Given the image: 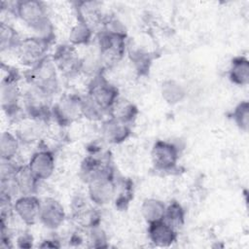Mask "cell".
Segmentation results:
<instances>
[{
	"label": "cell",
	"instance_id": "1",
	"mask_svg": "<svg viewBox=\"0 0 249 249\" xmlns=\"http://www.w3.org/2000/svg\"><path fill=\"white\" fill-rule=\"evenodd\" d=\"M57 72L58 70L52 56L47 55L40 62L29 68L25 74L26 81L29 86L53 97L59 89Z\"/></svg>",
	"mask_w": 249,
	"mask_h": 249
},
{
	"label": "cell",
	"instance_id": "2",
	"mask_svg": "<svg viewBox=\"0 0 249 249\" xmlns=\"http://www.w3.org/2000/svg\"><path fill=\"white\" fill-rule=\"evenodd\" d=\"M126 33L102 28L97 34V51L103 69L112 67L122 60L125 53Z\"/></svg>",
	"mask_w": 249,
	"mask_h": 249
},
{
	"label": "cell",
	"instance_id": "3",
	"mask_svg": "<svg viewBox=\"0 0 249 249\" xmlns=\"http://www.w3.org/2000/svg\"><path fill=\"white\" fill-rule=\"evenodd\" d=\"M15 15L29 26L35 35L41 34L53 25L45 4L37 0H21L16 2Z\"/></svg>",
	"mask_w": 249,
	"mask_h": 249
},
{
	"label": "cell",
	"instance_id": "4",
	"mask_svg": "<svg viewBox=\"0 0 249 249\" xmlns=\"http://www.w3.org/2000/svg\"><path fill=\"white\" fill-rule=\"evenodd\" d=\"M87 185L89 199L94 205L104 206L114 200L116 196L117 182L111 165Z\"/></svg>",
	"mask_w": 249,
	"mask_h": 249
},
{
	"label": "cell",
	"instance_id": "5",
	"mask_svg": "<svg viewBox=\"0 0 249 249\" xmlns=\"http://www.w3.org/2000/svg\"><path fill=\"white\" fill-rule=\"evenodd\" d=\"M83 96L76 93H64L53 104L52 120L56 124L65 127L73 124L83 117Z\"/></svg>",
	"mask_w": 249,
	"mask_h": 249
},
{
	"label": "cell",
	"instance_id": "6",
	"mask_svg": "<svg viewBox=\"0 0 249 249\" xmlns=\"http://www.w3.org/2000/svg\"><path fill=\"white\" fill-rule=\"evenodd\" d=\"M53 96L29 86L22 94V103L25 114L28 118L47 124L52 120Z\"/></svg>",
	"mask_w": 249,
	"mask_h": 249
},
{
	"label": "cell",
	"instance_id": "7",
	"mask_svg": "<svg viewBox=\"0 0 249 249\" xmlns=\"http://www.w3.org/2000/svg\"><path fill=\"white\" fill-rule=\"evenodd\" d=\"M18 74L15 69L8 67L7 75L1 81L0 94L1 107L8 117H14L20 110L22 94L18 86Z\"/></svg>",
	"mask_w": 249,
	"mask_h": 249
},
{
	"label": "cell",
	"instance_id": "8",
	"mask_svg": "<svg viewBox=\"0 0 249 249\" xmlns=\"http://www.w3.org/2000/svg\"><path fill=\"white\" fill-rule=\"evenodd\" d=\"M87 95L106 110L108 115L110 109L120 97L118 88L109 82L103 73L92 77L88 88Z\"/></svg>",
	"mask_w": 249,
	"mask_h": 249
},
{
	"label": "cell",
	"instance_id": "9",
	"mask_svg": "<svg viewBox=\"0 0 249 249\" xmlns=\"http://www.w3.org/2000/svg\"><path fill=\"white\" fill-rule=\"evenodd\" d=\"M52 59L58 72L67 78H72L82 72V57L79 55L76 47L71 44L58 46L52 55Z\"/></svg>",
	"mask_w": 249,
	"mask_h": 249
},
{
	"label": "cell",
	"instance_id": "10",
	"mask_svg": "<svg viewBox=\"0 0 249 249\" xmlns=\"http://www.w3.org/2000/svg\"><path fill=\"white\" fill-rule=\"evenodd\" d=\"M51 43L48 41L34 35L21 39L16 52L19 61L23 65L31 68L47 56V51Z\"/></svg>",
	"mask_w": 249,
	"mask_h": 249
},
{
	"label": "cell",
	"instance_id": "11",
	"mask_svg": "<svg viewBox=\"0 0 249 249\" xmlns=\"http://www.w3.org/2000/svg\"><path fill=\"white\" fill-rule=\"evenodd\" d=\"M179 155L178 147L165 140H158L151 150L152 163L159 171L173 170L177 165Z\"/></svg>",
	"mask_w": 249,
	"mask_h": 249
},
{
	"label": "cell",
	"instance_id": "12",
	"mask_svg": "<svg viewBox=\"0 0 249 249\" xmlns=\"http://www.w3.org/2000/svg\"><path fill=\"white\" fill-rule=\"evenodd\" d=\"M27 166L40 182L47 180L54 172V155L51 150L41 148L32 154L27 162Z\"/></svg>",
	"mask_w": 249,
	"mask_h": 249
},
{
	"label": "cell",
	"instance_id": "13",
	"mask_svg": "<svg viewBox=\"0 0 249 249\" xmlns=\"http://www.w3.org/2000/svg\"><path fill=\"white\" fill-rule=\"evenodd\" d=\"M13 208L22 223L31 226L39 221L41 199L36 195H22L14 200Z\"/></svg>",
	"mask_w": 249,
	"mask_h": 249
},
{
	"label": "cell",
	"instance_id": "14",
	"mask_svg": "<svg viewBox=\"0 0 249 249\" xmlns=\"http://www.w3.org/2000/svg\"><path fill=\"white\" fill-rule=\"evenodd\" d=\"M66 218L63 205L53 197H45L41 200V210L39 221L49 230L60 228Z\"/></svg>",
	"mask_w": 249,
	"mask_h": 249
},
{
	"label": "cell",
	"instance_id": "15",
	"mask_svg": "<svg viewBox=\"0 0 249 249\" xmlns=\"http://www.w3.org/2000/svg\"><path fill=\"white\" fill-rule=\"evenodd\" d=\"M100 132L105 142L121 144L131 135V125L110 117L102 122Z\"/></svg>",
	"mask_w": 249,
	"mask_h": 249
},
{
	"label": "cell",
	"instance_id": "16",
	"mask_svg": "<svg viewBox=\"0 0 249 249\" xmlns=\"http://www.w3.org/2000/svg\"><path fill=\"white\" fill-rule=\"evenodd\" d=\"M148 236L154 245L158 247H168L177 240V231L161 220L149 224Z\"/></svg>",
	"mask_w": 249,
	"mask_h": 249
},
{
	"label": "cell",
	"instance_id": "17",
	"mask_svg": "<svg viewBox=\"0 0 249 249\" xmlns=\"http://www.w3.org/2000/svg\"><path fill=\"white\" fill-rule=\"evenodd\" d=\"M45 123L26 117L21 120L17 127L16 135L22 144H32L41 139L44 133Z\"/></svg>",
	"mask_w": 249,
	"mask_h": 249
},
{
	"label": "cell",
	"instance_id": "18",
	"mask_svg": "<svg viewBox=\"0 0 249 249\" xmlns=\"http://www.w3.org/2000/svg\"><path fill=\"white\" fill-rule=\"evenodd\" d=\"M109 115L120 122L131 125L138 115V108L131 101L119 97L110 109Z\"/></svg>",
	"mask_w": 249,
	"mask_h": 249
},
{
	"label": "cell",
	"instance_id": "19",
	"mask_svg": "<svg viewBox=\"0 0 249 249\" xmlns=\"http://www.w3.org/2000/svg\"><path fill=\"white\" fill-rule=\"evenodd\" d=\"M230 81L239 87H245L249 83V60L243 55L231 59L229 68Z\"/></svg>",
	"mask_w": 249,
	"mask_h": 249
},
{
	"label": "cell",
	"instance_id": "20",
	"mask_svg": "<svg viewBox=\"0 0 249 249\" xmlns=\"http://www.w3.org/2000/svg\"><path fill=\"white\" fill-rule=\"evenodd\" d=\"M78 20L84 21L92 27L93 24L101 22V11L98 2L80 1L75 3Z\"/></svg>",
	"mask_w": 249,
	"mask_h": 249
},
{
	"label": "cell",
	"instance_id": "21",
	"mask_svg": "<svg viewBox=\"0 0 249 249\" xmlns=\"http://www.w3.org/2000/svg\"><path fill=\"white\" fill-rule=\"evenodd\" d=\"M160 94L167 104L176 105L185 99L187 91L181 83L173 79H168L162 82L160 86Z\"/></svg>",
	"mask_w": 249,
	"mask_h": 249
},
{
	"label": "cell",
	"instance_id": "22",
	"mask_svg": "<svg viewBox=\"0 0 249 249\" xmlns=\"http://www.w3.org/2000/svg\"><path fill=\"white\" fill-rule=\"evenodd\" d=\"M165 207L166 204L162 200L155 197H149L143 200L140 211L143 219L149 225L163 219Z\"/></svg>",
	"mask_w": 249,
	"mask_h": 249
},
{
	"label": "cell",
	"instance_id": "23",
	"mask_svg": "<svg viewBox=\"0 0 249 249\" xmlns=\"http://www.w3.org/2000/svg\"><path fill=\"white\" fill-rule=\"evenodd\" d=\"M19 194L22 195H35L38 189L39 180L32 174L27 164H21L19 169L15 175Z\"/></svg>",
	"mask_w": 249,
	"mask_h": 249
},
{
	"label": "cell",
	"instance_id": "24",
	"mask_svg": "<svg viewBox=\"0 0 249 249\" xmlns=\"http://www.w3.org/2000/svg\"><path fill=\"white\" fill-rule=\"evenodd\" d=\"M111 164L109 162H104L103 160L95 158L93 156H88L82 161L80 168V176L82 180L88 184L94 177L99 175L102 171H104Z\"/></svg>",
	"mask_w": 249,
	"mask_h": 249
},
{
	"label": "cell",
	"instance_id": "25",
	"mask_svg": "<svg viewBox=\"0 0 249 249\" xmlns=\"http://www.w3.org/2000/svg\"><path fill=\"white\" fill-rule=\"evenodd\" d=\"M93 36V28L88 23L77 20L69 32V44L72 46H86L90 43Z\"/></svg>",
	"mask_w": 249,
	"mask_h": 249
},
{
	"label": "cell",
	"instance_id": "26",
	"mask_svg": "<svg viewBox=\"0 0 249 249\" xmlns=\"http://www.w3.org/2000/svg\"><path fill=\"white\" fill-rule=\"evenodd\" d=\"M20 141L16 133L10 131L2 132L0 136V158L1 160H15L19 150Z\"/></svg>",
	"mask_w": 249,
	"mask_h": 249
},
{
	"label": "cell",
	"instance_id": "27",
	"mask_svg": "<svg viewBox=\"0 0 249 249\" xmlns=\"http://www.w3.org/2000/svg\"><path fill=\"white\" fill-rule=\"evenodd\" d=\"M21 38L18 31L9 23L1 22L0 24V50L1 53L5 51H17Z\"/></svg>",
	"mask_w": 249,
	"mask_h": 249
},
{
	"label": "cell",
	"instance_id": "28",
	"mask_svg": "<svg viewBox=\"0 0 249 249\" xmlns=\"http://www.w3.org/2000/svg\"><path fill=\"white\" fill-rule=\"evenodd\" d=\"M162 220L176 231L182 228L185 224V210L183 206L176 200L170 201L165 207Z\"/></svg>",
	"mask_w": 249,
	"mask_h": 249
},
{
	"label": "cell",
	"instance_id": "29",
	"mask_svg": "<svg viewBox=\"0 0 249 249\" xmlns=\"http://www.w3.org/2000/svg\"><path fill=\"white\" fill-rule=\"evenodd\" d=\"M129 59L138 75L144 76L149 73L153 61V56L150 53L141 49H136L129 53Z\"/></svg>",
	"mask_w": 249,
	"mask_h": 249
},
{
	"label": "cell",
	"instance_id": "30",
	"mask_svg": "<svg viewBox=\"0 0 249 249\" xmlns=\"http://www.w3.org/2000/svg\"><path fill=\"white\" fill-rule=\"evenodd\" d=\"M82 114L84 118L90 122H99L103 120L104 116L108 114V112L93 101L89 96L86 95L83 96Z\"/></svg>",
	"mask_w": 249,
	"mask_h": 249
},
{
	"label": "cell",
	"instance_id": "31",
	"mask_svg": "<svg viewBox=\"0 0 249 249\" xmlns=\"http://www.w3.org/2000/svg\"><path fill=\"white\" fill-rule=\"evenodd\" d=\"M231 118L235 125L243 132L249 129V103L247 100L240 101L232 110Z\"/></svg>",
	"mask_w": 249,
	"mask_h": 249
},
{
	"label": "cell",
	"instance_id": "32",
	"mask_svg": "<svg viewBox=\"0 0 249 249\" xmlns=\"http://www.w3.org/2000/svg\"><path fill=\"white\" fill-rule=\"evenodd\" d=\"M89 242L91 244L92 247H104L106 242V234L105 232L99 228V226L89 228Z\"/></svg>",
	"mask_w": 249,
	"mask_h": 249
},
{
	"label": "cell",
	"instance_id": "33",
	"mask_svg": "<svg viewBox=\"0 0 249 249\" xmlns=\"http://www.w3.org/2000/svg\"><path fill=\"white\" fill-rule=\"evenodd\" d=\"M18 247H21V248H28V247H31L32 246V241H33V238L30 234L28 233H23L21 234L20 236L18 237Z\"/></svg>",
	"mask_w": 249,
	"mask_h": 249
},
{
	"label": "cell",
	"instance_id": "34",
	"mask_svg": "<svg viewBox=\"0 0 249 249\" xmlns=\"http://www.w3.org/2000/svg\"><path fill=\"white\" fill-rule=\"evenodd\" d=\"M52 241H53V239H46V240L43 241V243L40 245V247H43V248H45V247H52V248L59 247V244H56L57 241H54L53 243H51Z\"/></svg>",
	"mask_w": 249,
	"mask_h": 249
}]
</instances>
